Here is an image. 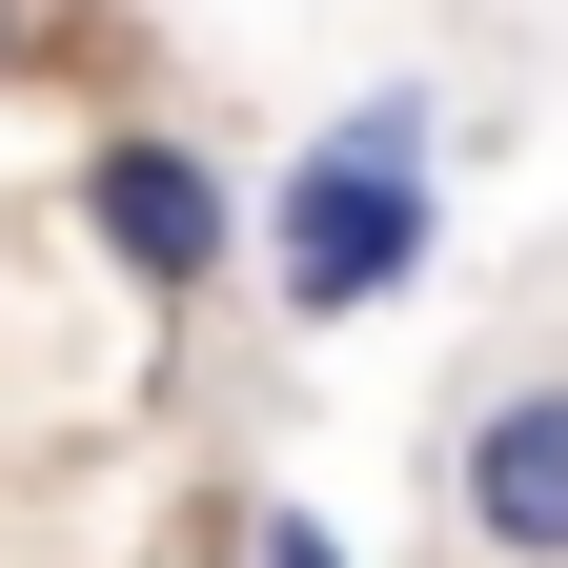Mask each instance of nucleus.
I'll use <instances>...</instances> for the list:
<instances>
[{
    "mask_svg": "<svg viewBox=\"0 0 568 568\" xmlns=\"http://www.w3.org/2000/svg\"><path fill=\"white\" fill-rule=\"evenodd\" d=\"M447 528L487 568H568V366H508L447 426Z\"/></svg>",
    "mask_w": 568,
    "mask_h": 568,
    "instance_id": "obj_3",
    "label": "nucleus"
},
{
    "mask_svg": "<svg viewBox=\"0 0 568 568\" xmlns=\"http://www.w3.org/2000/svg\"><path fill=\"white\" fill-rule=\"evenodd\" d=\"M244 548H264V568H345V548H325V508H264Z\"/></svg>",
    "mask_w": 568,
    "mask_h": 568,
    "instance_id": "obj_4",
    "label": "nucleus"
},
{
    "mask_svg": "<svg viewBox=\"0 0 568 568\" xmlns=\"http://www.w3.org/2000/svg\"><path fill=\"white\" fill-rule=\"evenodd\" d=\"M426 224H447V163H426V102L386 82V102H345L305 163H284V203H264L284 325H366V305H406V284H426Z\"/></svg>",
    "mask_w": 568,
    "mask_h": 568,
    "instance_id": "obj_1",
    "label": "nucleus"
},
{
    "mask_svg": "<svg viewBox=\"0 0 568 568\" xmlns=\"http://www.w3.org/2000/svg\"><path fill=\"white\" fill-rule=\"evenodd\" d=\"M0 61H21V0H0Z\"/></svg>",
    "mask_w": 568,
    "mask_h": 568,
    "instance_id": "obj_5",
    "label": "nucleus"
},
{
    "mask_svg": "<svg viewBox=\"0 0 568 568\" xmlns=\"http://www.w3.org/2000/svg\"><path fill=\"white\" fill-rule=\"evenodd\" d=\"M82 224H102V264L142 284V305H203V284H224V163H203L183 122H102L82 142Z\"/></svg>",
    "mask_w": 568,
    "mask_h": 568,
    "instance_id": "obj_2",
    "label": "nucleus"
}]
</instances>
